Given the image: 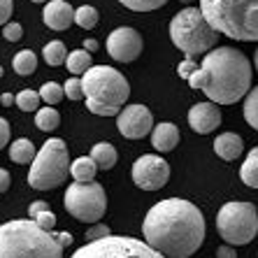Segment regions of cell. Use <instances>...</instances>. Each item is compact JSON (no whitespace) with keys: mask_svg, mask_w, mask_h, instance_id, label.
<instances>
[{"mask_svg":"<svg viewBox=\"0 0 258 258\" xmlns=\"http://www.w3.org/2000/svg\"><path fill=\"white\" fill-rule=\"evenodd\" d=\"M144 242L165 258H188L205 242V216L188 200L168 198L147 212Z\"/></svg>","mask_w":258,"mask_h":258,"instance_id":"6da1fadb","label":"cell"},{"mask_svg":"<svg viewBox=\"0 0 258 258\" xmlns=\"http://www.w3.org/2000/svg\"><path fill=\"white\" fill-rule=\"evenodd\" d=\"M188 84L216 105H233L251 91V63L237 49L216 47L188 75Z\"/></svg>","mask_w":258,"mask_h":258,"instance_id":"7a4b0ae2","label":"cell"},{"mask_svg":"<svg viewBox=\"0 0 258 258\" xmlns=\"http://www.w3.org/2000/svg\"><path fill=\"white\" fill-rule=\"evenodd\" d=\"M0 258H63V244L33 219H14L0 226Z\"/></svg>","mask_w":258,"mask_h":258,"instance_id":"3957f363","label":"cell"},{"mask_svg":"<svg viewBox=\"0 0 258 258\" xmlns=\"http://www.w3.org/2000/svg\"><path fill=\"white\" fill-rule=\"evenodd\" d=\"M200 12L230 40H258V0H200Z\"/></svg>","mask_w":258,"mask_h":258,"instance_id":"277c9868","label":"cell"},{"mask_svg":"<svg viewBox=\"0 0 258 258\" xmlns=\"http://www.w3.org/2000/svg\"><path fill=\"white\" fill-rule=\"evenodd\" d=\"M82 82L89 112L100 116H119L123 102L131 96V84L119 70L109 66H93L86 75H82Z\"/></svg>","mask_w":258,"mask_h":258,"instance_id":"5b68a950","label":"cell"},{"mask_svg":"<svg viewBox=\"0 0 258 258\" xmlns=\"http://www.w3.org/2000/svg\"><path fill=\"white\" fill-rule=\"evenodd\" d=\"M216 35H219V30L205 19L200 7H184L170 21V40L188 58L212 51L219 40Z\"/></svg>","mask_w":258,"mask_h":258,"instance_id":"8992f818","label":"cell"},{"mask_svg":"<svg viewBox=\"0 0 258 258\" xmlns=\"http://www.w3.org/2000/svg\"><path fill=\"white\" fill-rule=\"evenodd\" d=\"M70 158H68V147L60 138H51L42 144L37 151L35 161L30 163L28 184L37 191H49V188L60 186L68 179L70 172Z\"/></svg>","mask_w":258,"mask_h":258,"instance_id":"52a82bcc","label":"cell"},{"mask_svg":"<svg viewBox=\"0 0 258 258\" xmlns=\"http://www.w3.org/2000/svg\"><path fill=\"white\" fill-rule=\"evenodd\" d=\"M216 230L233 246L249 244L258 233V214L251 203H226L216 214Z\"/></svg>","mask_w":258,"mask_h":258,"instance_id":"ba28073f","label":"cell"},{"mask_svg":"<svg viewBox=\"0 0 258 258\" xmlns=\"http://www.w3.org/2000/svg\"><path fill=\"white\" fill-rule=\"evenodd\" d=\"M63 203L68 214L84 223H98L107 212V196L98 181H72Z\"/></svg>","mask_w":258,"mask_h":258,"instance_id":"9c48e42d","label":"cell"},{"mask_svg":"<svg viewBox=\"0 0 258 258\" xmlns=\"http://www.w3.org/2000/svg\"><path fill=\"white\" fill-rule=\"evenodd\" d=\"M70 258H165V256L142 240L123 237V235L121 237L119 235H107L102 240L86 242Z\"/></svg>","mask_w":258,"mask_h":258,"instance_id":"30bf717a","label":"cell"},{"mask_svg":"<svg viewBox=\"0 0 258 258\" xmlns=\"http://www.w3.org/2000/svg\"><path fill=\"white\" fill-rule=\"evenodd\" d=\"M168 179H170L168 161H163L156 154L140 156L133 163V181H135V186L144 188V191H158V188L168 184Z\"/></svg>","mask_w":258,"mask_h":258,"instance_id":"8fae6325","label":"cell"},{"mask_svg":"<svg viewBox=\"0 0 258 258\" xmlns=\"http://www.w3.org/2000/svg\"><path fill=\"white\" fill-rule=\"evenodd\" d=\"M105 47H107V54L114 60H119V63H133V60L142 54L144 42H142V35L135 28L121 26V28L109 33Z\"/></svg>","mask_w":258,"mask_h":258,"instance_id":"7c38bea8","label":"cell"},{"mask_svg":"<svg viewBox=\"0 0 258 258\" xmlns=\"http://www.w3.org/2000/svg\"><path fill=\"white\" fill-rule=\"evenodd\" d=\"M116 128L123 138L142 140L154 131V116L144 105H128L116 116Z\"/></svg>","mask_w":258,"mask_h":258,"instance_id":"4fadbf2b","label":"cell"},{"mask_svg":"<svg viewBox=\"0 0 258 258\" xmlns=\"http://www.w3.org/2000/svg\"><path fill=\"white\" fill-rule=\"evenodd\" d=\"M188 126L193 128L200 135H207V133L216 131L221 126V109L216 102H198L193 105L191 112H188Z\"/></svg>","mask_w":258,"mask_h":258,"instance_id":"5bb4252c","label":"cell"},{"mask_svg":"<svg viewBox=\"0 0 258 258\" xmlns=\"http://www.w3.org/2000/svg\"><path fill=\"white\" fill-rule=\"evenodd\" d=\"M42 19L51 30H66L75 24V10L66 0H49L42 10Z\"/></svg>","mask_w":258,"mask_h":258,"instance_id":"9a60e30c","label":"cell"},{"mask_svg":"<svg viewBox=\"0 0 258 258\" xmlns=\"http://www.w3.org/2000/svg\"><path fill=\"white\" fill-rule=\"evenodd\" d=\"M151 144L158 151H172L179 144V128L174 126V123H168V121L154 126V131H151Z\"/></svg>","mask_w":258,"mask_h":258,"instance_id":"2e32d148","label":"cell"},{"mask_svg":"<svg viewBox=\"0 0 258 258\" xmlns=\"http://www.w3.org/2000/svg\"><path fill=\"white\" fill-rule=\"evenodd\" d=\"M214 151L216 156L223 158V161H235V158L242 156L244 151V144H242V138L235 135V133H223L214 140Z\"/></svg>","mask_w":258,"mask_h":258,"instance_id":"e0dca14e","label":"cell"},{"mask_svg":"<svg viewBox=\"0 0 258 258\" xmlns=\"http://www.w3.org/2000/svg\"><path fill=\"white\" fill-rule=\"evenodd\" d=\"M37 156V149L35 144L30 142V140L26 138H19L12 142V147H10V158H12L14 163H21V165H26V163H33Z\"/></svg>","mask_w":258,"mask_h":258,"instance_id":"ac0fdd59","label":"cell"},{"mask_svg":"<svg viewBox=\"0 0 258 258\" xmlns=\"http://www.w3.org/2000/svg\"><path fill=\"white\" fill-rule=\"evenodd\" d=\"M91 158L96 161L98 170H109L116 165V149L109 142H98L91 149Z\"/></svg>","mask_w":258,"mask_h":258,"instance_id":"d6986e66","label":"cell"},{"mask_svg":"<svg viewBox=\"0 0 258 258\" xmlns=\"http://www.w3.org/2000/svg\"><path fill=\"white\" fill-rule=\"evenodd\" d=\"M66 66H68L70 75H86V72L93 68V56H91V51H86V49H77V51L68 54Z\"/></svg>","mask_w":258,"mask_h":258,"instance_id":"ffe728a7","label":"cell"},{"mask_svg":"<svg viewBox=\"0 0 258 258\" xmlns=\"http://www.w3.org/2000/svg\"><path fill=\"white\" fill-rule=\"evenodd\" d=\"M96 172H98V165L91 156H82L77 161H72L70 165V174L75 181H93Z\"/></svg>","mask_w":258,"mask_h":258,"instance_id":"44dd1931","label":"cell"},{"mask_svg":"<svg viewBox=\"0 0 258 258\" xmlns=\"http://www.w3.org/2000/svg\"><path fill=\"white\" fill-rule=\"evenodd\" d=\"M240 177L246 186L258 188V147H253L246 154L244 163H242V168H240Z\"/></svg>","mask_w":258,"mask_h":258,"instance_id":"7402d4cb","label":"cell"},{"mask_svg":"<svg viewBox=\"0 0 258 258\" xmlns=\"http://www.w3.org/2000/svg\"><path fill=\"white\" fill-rule=\"evenodd\" d=\"M14 70H17V75H21V77H28V75H33L37 68V56L30 51V49H21L17 56H14L12 60Z\"/></svg>","mask_w":258,"mask_h":258,"instance_id":"603a6c76","label":"cell"},{"mask_svg":"<svg viewBox=\"0 0 258 258\" xmlns=\"http://www.w3.org/2000/svg\"><path fill=\"white\" fill-rule=\"evenodd\" d=\"M35 126L40 128V131L49 133V131H56V128L60 126V114L56 112L51 105H47V107L42 109H37V114H35Z\"/></svg>","mask_w":258,"mask_h":258,"instance_id":"cb8c5ba5","label":"cell"},{"mask_svg":"<svg viewBox=\"0 0 258 258\" xmlns=\"http://www.w3.org/2000/svg\"><path fill=\"white\" fill-rule=\"evenodd\" d=\"M42 56H44V60H47V66H51V68H58V66H63V63L68 60L66 47H63V42H58V40L44 44Z\"/></svg>","mask_w":258,"mask_h":258,"instance_id":"d4e9b609","label":"cell"},{"mask_svg":"<svg viewBox=\"0 0 258 258\" xmlns=\"http://www.w3.org/2000/svg\"><path fill=\"white\" fill-rule=\"evenodd\" d=\"M244 119L253 131H258V86H253L244 98Z\"/></svg>","mask_w":258,"mask_h":258,"instance_id":"484cf974","label":"cell"},{"mask_svg":"<svg viewBox=\"0 0 258 258\" xmlns=\"http://www.w3.org/2000/svg\"><path fill=\"white\" fill-rule=\"evenodd\" d=\"M98 10L96 7H91V5H82L75 10V24L82 26L84 30H91V28H96L98 26Z\"/></svg>","mask_w":258,"mask_h":258,"instance_id":"4316f807","label":"cell"},{"mask_svg":"<svg viewBox=\"0 0 258 258\" xmlns=\"http://www.w3.org/2000/svg\"><path fill=\"white\" fill-rule=\"evenodd\" d=\"M42 96L40 91H33V89H24L17 93V107L24 109V112H37V105H40Z\"/></svg>","mask_w":258,"mask_h":258,"instance_id":"83f0119b","label":"cell"},{"mask_svg":"<svg viewBox=\"0 0 258 258\" xmlns=\"http://www.w3.org/2000/svg\"><path fill=\"white\" fill-rule=\"evenodd\" d=\"M40 96H42V100L47 102V105H58L63 98H66V89L60 84H56V82H47V84H42V89H40Z\"/></svg>","mask_w":258,"mask_h":258,"instance_id":"f1b7e54d","label":"cell"},{"mask_svg":"<svg viewBox=\"0 0 258 258\" xmlns=\"http://www.w3.org/2000/svg\"><path fill=\"white\" fill-rule=\"evenodd\" d=\"M119 3L133 12H154V10L165 5L168 0H119Z\"/></svg>","mask_w":258,"mask_h":258,"instance_id":"f546056e","label":"cell"},{"mask_svg":"<svg viewBox=\"0 0 258 258\" xmlns=\"http://www.w3.org/2000/svg\"><path fill=\"white\" fill-rule=\"evenodd\" d=\"M63 89H66V96L70 98V100H82V98H86L84 96V82H82L79 77L68 79Z\"/></svg>","mask_w":258,"mask_h":258,"instance_id":"4dcf8cb0","label":"cell"},{"mask_svg":"<svg viewBox=\"0 0 258 258\" xmlns=\"http://www.w3.org/2000/svg\"><path fill=\"white\" fill-rule=\"evenodd\" d=\"M3 37H5L7 42H19L24 37V28L19 24H5L3 26Z\"/></svg>","mask_w":258,"mask_h":258,"instance_id":"1f68e13d","label":"cell"},{"mask_svg":"<svg viewBox=\"0 0 258 258\" xmlns=\"http://www.w3.org/2000/svg\"><path fill=\"white\" fill-rule=\"evenodd\" d=\"M33 221L37 223V226H42L44 230H54V226H56V214L54 212H42V214H37Z\"/></svg>","mask_w":258,"mask_h":258,"instance_id":"d6a6232c","label":"cell"},{"mask_svg":"<svg viewBox=\"0 0 258 258\" xmlns=\"http://www.w3.org/2000/svg\"><path fill=\"white\" fill-rule=\"evenodd\" d=\"M107 235H112V233H109L107 226H105V223H96L93 228L86 230V240H89V242H93V240H102V237H107Z\"/></svg>","mask_w":258,"mask_h":258,"instance_id":"836d02e7","label":"cell"},{"mask_svg":"<svg viewBox=\"0 0 258 258\" xmlns=\"http://www.w3.org/2000/svg\"><path fill=\"white\" fill-rule=\"evenodd\" d=\"M12 0H0V26H5L7 24V19L12 17Z\"/></svg>","mask_w":258,"mask_h":258,"instance_id":"e575fe53","label":"cell"},{"mask_svg":"<svg viewBox=\"0 0 258 258\" xmlns=\"http://www.w3.org/2000/svg\"><path fill=\"white\" fill-rule=\"evenodd\" d=\"M49 210V205L44 203V200H35V203L28 207V214H30V219H35L37 214H42V212H47Z\"/></svg>","mask_w":258,"mask_h":258,"instance_id":"d590c367","label":"cell"},{"mask_svg":"<svg viewBox=\"0 0 258 258\" xmlns=\"http://www.w3.org/2000/svg\"><path fill=\"white\" fill-rule=\"evenodd\" d=\"M7 142H10V123L0 116V149H3Z\"/></svg>","mask_w":258,"mask_h":258,"instance_id":"8d00e7d4","label":"cell"},{"mask_svg":"<svg viewBox=\"0 0 258 258\" xmlns=\"http://www.w3.org/2000/svg\"><path fill=\"white\" fill-rule=\"evenodd\" d=\"M216 258H237V253H235V246L233 244H223L216 249Z\"/></svg>","mask_w":258,"mask_h":258,"instance_id":"74e56055","label":"cell"},{"mask_svg":"<svg viewBox=\"0 0 258 258\" xmlns=\"http://www.w3.org/2000/svg\"><path fill=\"white\" fill-rule=\"evenodd\" d=\"M10 188V172L0 168V193H5Z\"/></svg>","mask_w":258,"mask_h":258,"instance_id":"f35d334b","label":"cell"},{"mask_svg":"<svg viewBox=\"0 0 258 258\" xmlns=\"http://www.w3.org/2000/svg\"><path fill=\"white\" fill-rule=\"evenodd\" d=\"M0 102H3L5 107H12V105H17V96H12V93H3V96H0Z\"/></svg>","mask_w":258,"mask_h":258,"instance_id":"ab89813d","label":"cell"},{"mask_svg":"<svg viewBox=\"0 0 258 258\" xmlns=\"http://www.w3.org/2000/svg\"><path fill=\"white\" fill-rule=\"evenodd\" d=\"M56 237H58V242H60V244H63V246L72 244V235H70V233H58V235H56Z\"/></svg>","mask_w":258,"mask_h":258,"instance_id":"60d3db41","label":"cell"},{"mask_svg":"<svg viewBox=\"0 0 258 258\" xmlns=\"http://www.w3.org/2000/svg\"><path fill=\"white\" fill-rule=\"evenodd\" d=\"M98 47H100V44H98L96 40H86V42H84V49H86V51H91V54H93V51H98Z\"/></svg>","mask_w":258,"mask_h":258,"instance_id":"b9f144b4","label":"cell"},{"mask_svg":"<svg viewBox=\"0 0 258 258\" xmlns=\"http://www.w3.org/2000/svg\"><path fill=\"white\" fill-rule=\"evenodd\" d=\"M253 66H256V72H258V49H256V54H253Z\"/></svg>","mask_w":258,"mask_h":258,"instance_id":"7bdbcfd3","label":"cell"},{"mask_svg":"<svg viewBox=\"0 0 258 258\" xmlns=\"http://www.w3.org/2000/svg\"><path fill=\"white\" fill-rule=\"evenodd\" d=\"M33 3H47V0H33Z\"/></svg>","mask_w":258,"mask_h":258,"instance_id":"ee69618b","label":"cell"},{"mask_svg":"<svg viewBox=\"0 0 258 258\" xmlns=\"http://www.w3.org/2000/svg\"><path fill=\"white\" fill-rule=\"evenodd\" d=\"M0 77H3V68H0Z\"/></svg>","mask_w":258,"mask_h":258,"instance_id":"f6af8a7d","label":"cell"}]
</instances>
